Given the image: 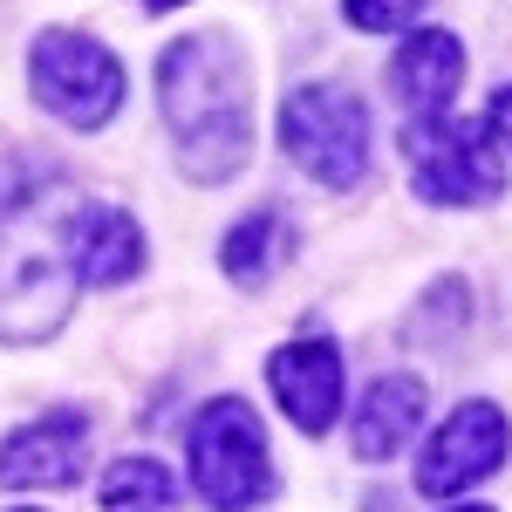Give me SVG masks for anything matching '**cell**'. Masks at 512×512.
Listing matches in <instances>:
<instances>
[{
	"label": "cell",
	"instance_id": "1",
	"mask_svg": "<svg viewBox=\"0 0 512 512\" xmlns=\"http://www.w3.org/2000/svg\"><path fill=\"white\" fill-rule=\"evenodd\" d=\"M246 55L239 35L226 28H198V35L171 41L158 55V103L171 123V144L192 185H226L246 151H253V130H246Z\"/></svg>",
	"mask_w": 512,
	"mask_h": 512
},
{
	"label": "cell",
	"instance_id": "2",
	"mask_svg": "<svg viewBox=\"0 0 512 512\" xmlns=\"http://www.w3.org/2000/svg\"><path fill=\"white\" fill-rule=\"evenodd\" d=\"M76 219V212H69ZM69 294H76V274H69V226L62 239H48L35 226V212H14L7 205V246H0V342L28 349V342H48L62 321H69Z\"/></svg>",
	"mask_w": 512,
	"mask_h": 512
},
{
	"label": "cell",
	"instance_id": "3",
	"mask_svg": "<svg viewBox=\"0 0 512 512\" xmlns=\"http://www.w3.org/2000/svg\"><path fill=\"white\" fill-rule=\"evenodd\" d=\"M280 151L301 164L315 185L349 192L369 171V110L342 82H301L280 103Z\"/></svg>",
	"mask_w": 512,
	"mask_h": 512
},
{
	"label": "cell",
	"instance_id": "4",
	"mask_svg": "<svg viewBox=\"0 0 512 512\" xmlns=\"http://www.w3.org/2000/svg\"><path fill=\"white\" fill-rule=\"evenodd\" d=\"M28 89L55 123L103 130L123 110V62L82 28H41L28 48Z\"/></svg>",
	"mask_w": 512,
	"mask_h": 512
},
{
	"label": "cell",
	"instance_id": "5",
	"mask_svg": "<svg viewBox=\"0 0 512 512\" xmlns=\"http://www.w3.org/2000/svg\"><path fill=\"white\" fill-rule=\"evenodd\" d=\"M192 485L212 512H253L267 492H274V465H267V431L260 417L239 403V396H219L192 417Z\"/></svg>",
	"mask_w": 512,
	"mask_h": 512
},
{
	"label": "cell",
	"instance_id": "6",
	"mask_svg": "<svg viewBox=\"0 0 512 512\" xmlns=\"http://www.w3.org/2000/svg\"><path fill=\"white\" fill-rule=\"evenodd\" d=\"M403 164H410V185L424 205H492L506 192L492 130L465 117H417L403 130Z\"/></svg>",
	"mask_w": 512,
	"mask_h": 512
},
{
	"label": "cell",
	"instance_id": "7",
	"mask_svg": "<svg viewBox=\"0 0 512 512\" xmlns=\"http://www.w3.org/2000/svg\"><path fill=\"white\" fill-rule=\"evenodd\" d=\"M506 410L499 403H458L451 417H444V431L424 444V458H417V492H431V499H458V492H472L485 478L499 472V458H506Z\"/></svg>",
	"mask_w": 512,
	"mask_h": 512
},
{
	"label": "cell",
	"instance_id": "8",
	"mask_svg": "<svg viewBox=\"0 0 512 512\" xmlns=\"http://www.w3.org/2000/svg\"><path fill=\"white\" fill-rule=\"evenodd\" d=\"M82 458H89V424L76 410H48L41 424H21L0 444V485L55 492V485H76L82 478Z\"/></svg>",
	"mask_w": 512,
	"mask_h": 512
},
{
	"label": "cell",
	"instance_id": "9",
	"mask_svg": "<svg viewBox=\"0 0 512 512\" xmlns=\"http://www.w3.org/2000/svg\"><path fill=\"white\" fill-rule=\"evenodd\" d=\"M267 383H274L287 424L321 437L335 424V410H342V349L335 342H287L267 362Z\"/></svg>",
	"mask_w": 512,
	"mask_h": 512
},
{
	"label": "cell",
	"instance_id": "10",
	"mask_svg": "<svg viewBox=\"0 0 512 512\" xmlns=\"http://www.w3.org/2000/svg\"><path fill=\"white\" fill-rule=\"evenodd\" d=\"M465 89V41L444 28H417L403 35V48L390 55V96L410 117H444Z\"/></svg>",
	"mask_w": 512,
	"mask_h": 512
},
{
	"label": "cell",
	"instance_id": "11",
	"mask_svg": "<svg viewBox=\"0 0 512 512\" xmlns=\"http://www.w3.org/2000/svg\"><path fill=\"white\" fill-rule=\"evenodd\" d=\"M144 267V233L137 219L117 205H89L69 219V274L82 287H123V280Z\"/></svg>",
	"mask_w": 512,
	"mask_h": 512
},
{
	"label": "cell",
	"instance_id": "12",
	"mask_svg": "<svg viewBox=\"0 0 512 512\" xmlns=\"http://www.w3.org/2000/svg\"><path fill=\"white\" fill-rule=\"evenodd\" d=\"M417 424H424V383L417 376H383V383H369V396L355 403L349 444H355L362 465H390Z\"/></svg>",
	"mask_w": 512,
	"mask_h": 512
},
{
	"label": "cell",
	"instance_id": "13",
	"mask_svg": "<svg viewBox=\"0 0 512 512\" xmlns=\"http://www.w3.org/2000/svg\"><path fill=\"white\" fill-rule=\"evenodd\" d=\"M287 253H294V226H287V212L260 205V212H246L233 233H226L219 267H226V280H239V287H267Z\"/></svg>",
	"mask_w": 512,
	"mask_h": 512
},
{
	"label": "cell",
	"instance_id": "14",
	"mask_svg": "<svg viewBox=\"0 0 512 512\" xmlns=\"http://www.w3.org/2000/svg\"><path fill=\"white\" fill-rule=\"evenodd\" d=\"M103 512H178V472L158 458H117L103 478Z\"/></svg>",
	"mask_w": 512,
	"mask_h": 512
},
{
	"label": "cell",
	"instance_id": "15",
	"mask_svg": "<svg viewBox=\"0 0 512 512\" xmlns=\"http://www.w3.org/2000/svg\"><path fill=\"white\" fill-rule=\"evenodd\" d=\"M342 14H349L362 35H396L403 21L424 14V0H342Z\"/></svg>",
	"mask_w": 512,
	"mask_h": 512
},
{
	"label": "cell",
	"instance_id": "16",
	"mask_svg": "<svg viewBox=\"0 0 512 512\" xmlns=\"http://www.w3.org/2000/svg\"><path fill=\"white\" fill-rule=\"evenodd\" d=\"M492 137H506V144H512V82H506V89H492Z\"/></svg>",
	"mask_w": 512,
	"mask_h": 512
},
{
	"label": "cell",
	"instance_id": "17",
	"mask_svg": "<svg viewBox=\"0 0 512 512\" xmlns=\"http://www.w3.org/2000/svg\"><path fill=\"white\" fill-rule=\"evenodd\" d=\"M144 14H171V7H185V0H137Z\"/></svg>",
	"mask_w": 512,
	"mask_h": 512
},
{
	"label": "cell",
	"instance_id": "18",
	"mask_svg": "<svg viewBox=\"0 0 512 512\" xmlns=\"http://www.w3.org/2000/svg\"><path fill=\"white\" fill-rule=\"evenodd\" d=\"M458 512H492V506H458Z\"/></svg>",
	"mask_w": 512,
	"mask_h": 512
}]
</instances>
